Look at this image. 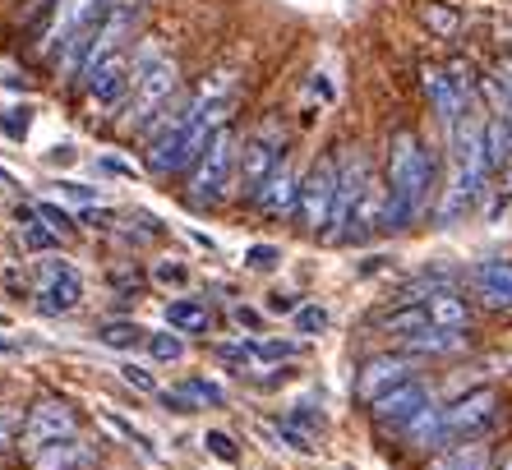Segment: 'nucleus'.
Here are the masks:
<instances>
[{
    "label": "nucleus",
    "mask_w": 512,
    "mask_h": 470,
    "mask_svg": "<svg viewBox=\"0 0 512 470\" xmlns=\"http://www.w3.org/2000/svg\"><path fill=\"white\" fill-rule=\"evenodd\" d=\"M425 24L434 28L439 37H453V33H457V14L443 10V5H429V10H425Z\"/></svg>",
    "instance_id": "32"
},
{
    "label": "nucleus",
    "mask_w": 512,
    "mask_h": 470,
    "mask_svg": "<svg viewBox=\"0 0 512 470\" xmlns=\"http://www.w3.org/2000/svg\"><path fill=\"white\" fill-rule=\"evenodd\" d=\"M134 24H139V10H134V5H125V0H111V10L102 14V24H97L93 42H88V56H84V70H79V74L97 70V65H102L107 56L125 51V42H130Z\"/></svg>",
    "instance_id": "11"
},
{
    "label": "nucleus",
    "mask_w": 512,
    "mask_h": 470,
    "mask_svg": "<svg viewBox=\"0 0 512 470\" xmlns=\"http://www.w3.org/2000/svg\"><path fill=\"white\" fill-rule=\"evenodd\" d=\"M37 212L47 217V226H51V231H56V235H70V231H74V226H70V217H65V212H60V208H51V203H37Z\"/></svg>",
    "instance_id": "35"
},
{
    "label": "nucleus",
    "mask_w": 512,
    "mask_h": 470,
    "mask_svg": "<svg viewBox=\"0 0 512 470\" xmlns=\"http://www.w3.org/2000/svg\"><path fill=\"white\" fill-rule=\"evenodd\" d=\"M231 88H236V74L231 70L213 74L180 116L162 120V134H157L153 148H148V171H157V176H176V171H185V166L199 162V153L208 148V139L227 125Z\"/></svg>",
    "instance_id": "1"
},
{
    "label": "nucleus",
    "mask_w": 512,
    "mask_h": 470,
    "mask_svg": "<svg viewBox=\"0 0 512 470\" xmlns=\"http://www.w3.org/2000/svg\"><path fill=\"white\" fill-rule=\"evenodd\" d=\"M429 470H494V466H489V447L480 438H466V443L439 452V457L429 461Z\"/></svg>",
    "instance_id": "24"
},
{
    "label": "nucleus",
    "mask_w": 512,
    "mask_h": 470,
    "mask_svg": "<svg viewBox=\"0 0 512 470\" xmlns=\"http://www.w3.org/2000/svg\"><path fill=\"white\" fill-rule=\"evenodd\" d=\"M485 139H489V157H494V171L499 166L512 162V125L494 111V116H485Z\"/></svg>",
    "instance_id": "28"
},
{
    "label": "nucleus",
    "mask_w": 512,
    "mask_h": 470,
    "mask_svg": "<svg viewBox=\"0 0 512 470\" xmlns=\"http://www.w3.org/2000/svg\"><path fill=\"white\" fill-rule=\"evenodd\" d=\"M10 434H14V420H10V415H5V411H0V447L10 443Z\"/></svg>",
    "instance_id": "40"
},
{
    "label": "nucleus",
    "mask_w": 512,
    "mask_h": 470,
    "mask_svg": "<svg viewBox=\"0 0 512 470\" xmlns=\"http://www.w3.org/2000/svg\"><path fill=\"white\" fill-rule=\"evenodd\" d=\"M148 351H153V360H162V365H171V360H180L185 355V341H180V332H153L148 337Z\"/></svg>",
    "instance_id": "30"
},
{
    "label": "nucleus",
    "mask_w": 512,
    "mask_h": 470,
    "mask_svg": "<svg viewBox=\"0 0 512 470\" xmlns=\"http://www.w3.org/2000/svg\"><path fill=\"white\" fill-rule=\"evenodd\" d=\"M254 203H259L268 217H296V208H300V180H296V171H291V162H282L273 176L263 180V189L254 194Z\"/></svg>",
    "instance_id": "17"
},
{
    "label": "nucleus",
    "mask_w": 512,
    "mask_h": 470,
    "mask_svg": "<svg viewBox=\"0 0 512 470\" xmlns=\"http://www.w3.org/2000/svg\"><path fill=\"white\" fill-rule=\"evenodd\" d=\"M203 443H208V452H213V457H222V461H236L240 457L236 443H231L222 429H208V434H203Z\"/></svg>",
    "instance_id": "33"
},
{
    "label": "nucleus",
    "mask_w": 512,
    "mask_h": 470,
    "mask_svg": "<svg viewBox=\"0 0 512 470\" xmlns=\"http://www.w3.org/2000/svg\"><path fill=\"white\" fill-rule=\"evenodd\" d=\"M379 328L388 332V337H416L420 328H429V314H425V305L420 300H411V305H402V309H393L388 318H379Z\"/></svg>",
    "instance_id": "26"
},
{
    "label": "nucleus",
    "mask_w": 512,
    "mask_h": 470,
    "mask_svg": "<svg viewBox=\"0 0 512 470\" xmlns=\"http://www.w3.org/2000/svg\"><path fill=\"white\" fill-rule=\"evenodd\" d=\"M323 328H328V309H319V305L296 309V332H305V337H319Z\"/></svg>",
    "instance_id": "31"
},
{
    "label": "nucleus",
    "mask_w": 512,
    "mask_h": 470,
    "mask_svg": "<svg viewBox=\"0 0 512 470\" xmlns=\"http://www.w3.org/2000/svg\"><path fill=\"white\" fill-rule=\"evenodd\" d=\"M240 171V148H236V134L222 125V130L208 139V148L199 153V162H194L190 171V208H213L222 194L231 189V176Z\"/></svg>",
    "instance_id": "6"
},
{
    "label": "nucleus",
    "mask_w": 512,
    "mask_h": 470,
    "mask_svg": "<svg viewBox=\"0 0 512 470\" xmlns=\"http://www.w3.org/2000/svg\"><path fill=\"white\" fill-rule=\"evenodd\" d=\"M273 309L277 314H296V300L291 295H273Z\"/></svg>",
    "instance_id": "39"
},
{
    "label": "nucleus",
    "mask_w": 512,
    "mask_h": 470,
    "mask_svg": "<svg viewBox=\"0 0 512 470\" xmlns=\"http://www.w3.org/2000/svg\"><path fill=\"white\" fill-rule=\"evenodd\" d=\"M471 286H476L480 305L512 314V263L508 259H485L471 268Z\"/></svg>",
    "instance_id": "16"
},
{
    "label": "nucleus",
    "mask_w": 512,
    "mask_h": 470,
    "mask_svg": "<svg viewBox=\"0 0 512 470\" xmlns=\"http://www.w3.org/2000/svg\"><path fill=\"white\" fill-rule=\"evenodd\" d=\"M236 323H240V328H259V314L240 305V309H236Z\"/></svg>",
    "instance_id": "38"
},
{
    "label": "nucleus",
    "mask_w": 512,
    "mask_h": 470,
    "mask_svg": "<svg viewBox=\"0 0 512 470\" xmlns=\"http://www.w3.org/2000/svg\"><path fill=\"white\" fill-rule=\"evenodd\" d=\"M79 434V415L65 406V401H37L33 411L24 420V443L28 447H51V443H65V438Z\"/></svg>",
    "instance_id": "13"
},
{
    "label": "nucleus",
    "mask_w": 512,
    "mask_h": 470,
    "mask_svg": "<svg viewBox=\"0 0 512 470\" xmlns=\"http://www.w3.org/2000/svg\"><path fill=\"white\" fill-rule=\"evenodd\" d=\"M429 189H434V157L425 153V143L411 130H397L388 143V208H383V226L402 231L425 212Z\"/></svg>",
    "instance_id": "2"
},
{
    "label": "nucleus",
    "mask_w": 512,
    "mask_h": 470,
    "mask_svg": "<svg viewBox=\"0 0 512 470\" xmlns=\"http://www.w3.org/2000/svg\"><path fill=\"white\" fill-rule=\"evenodd\" d=\"M97 341L102 346H116V351H130L143 341V328L139 323H107V328H97Z\"/></svg>",
    "instance_id": "29"
},
{
    "label": "nucleus",
    "mask_w": 512,
    "mask_h": 470,
    "mask_svg": "<svg viewBox=\"0 0 512 470\" xmlns=\"http://www.w3.org/2000/svg\"><path fill=\"white\" fill-rule=\"evenodd\" d=\"M93 461H97V452L88 443H79V434L37 452V470H88Z\"/></svg>",
    "instance_id": "21"
},
{
    "label": "nucleus",
    "mask_w": 512,
    "mask_h": 470,
    "mask_svg": "<svg viewBox=\"0 0 512 470\" xmlns=\"http://www.w3.org/2000/svg\"><path fill=\"white\" fill-rule=\"evenodd\" d=\"M125 383H130V388H139V392H162L153 383V374H143V369H134V365H125Z\"/></svg>",
    "instance_id": "36"
},
{
    "label": "nucleus",
    "mask_w": 512,
    "mask_h": 470,
    "mask_svg": "<svg viewBox=\"0 0 512 470\" xmlns=\"http://www.w3.org/2000/svg\"><path fill=\"white\" fill-rule=\"evenodd\" d=\"M176 88H180V70L171 56L139 60V65H134V88H130V97H125L120 125H125V130H143V125L162 120V111H167L171 97H176Z\"/></svg>",
    "instance_id": "5"
},
{
    "label": "nucleus",
    "mask_w": 512,
    "mask_h": 470,
    "mask_svg": "<svg viewBox=\"0 0 512 470\" xmlns=\"http://www.w3.org/2000/svg\"><path fill=\"white\" fill-rule=\"evenodd\" d=\"M162 277H167V282H185V268H176V263H171V268H162Z\"/></svg>",
    "instance_id": "41"
},
{
    "label": "nucleus",
    "mask_w": 512,
    "mask_h": 470,
    "mask_svg": "<svg viewBox=\"0 0 512 470\" xmlns=\"http://www.w3.org/2000/svg\"><path fill=\"white\" fill-rule=\"evenodd\" d=\"M291 355H296L291 341H236V346H222V360H231V365H282Z\"/></svg>",
    "instance_id": "20"
},
{
    "label": "nucleus",
    "mask_w": 512,
    "mask_h": 470,
    "mask_svg": "<svg viewBox=\"0 0 512 470\" xmlns=\"http://www.w3.org/2000/svg\"><path fill=\"white\" fill-rule=\"evenodd\" d=\"M383 208H388V189L379 194L370 176V157L365 153H351L342 157V176H337V208H333V226L323 240H360V235H370L374 226H383Z\"/></svg>",
    "instance_id": "3"
},
{
    "label": "nucleus",
    "mask_w": 512,
    "mask_h": 470,
    "mask_svg": "<svg viewBox=\"0 0 512 470\" xmlns=\"http://www.w3.org/2000/svg\"><path fill=\"white\" fill-rule=\"evenodd\" d=\"M107 10H111V0H56V10H51V19H47V33H42V51H47L65 74L84 70L88 42H93V33Z\"/></svg>",
    "instance_id": "4"
},
{
    "label": "nucleus",
    "mask_w": 512,
    "mask_h": 470,
    "mask_svg": "<svg viewBox=\"0 0 512 470\" xmlns=\"http://www.w3.org/2000/svg\"><path fill=\"white\" fill-rule=\"evenodd\" d=\"M406 447H443L448 443V424H443V411L439 406H429V411H420L416 420L402 429Z\"/></svg>",
    "instance_id": "25"
},
{
    "label": "nucleus",
    "mask_w": 512,
    "mask_h": 470,
    "mask_svg": "<svg viewBox=\"0 0 512 470\" xmlns=\"http://www.w3.org/2000/svg\"><path fill=\"white\" fill-rule=\"evenodd\" d=\"M499 470H512V457H508V461H503V466H499Z\"/></svg>",
    "instance_id": "42"
},
{
    "label": "nucleus",
    "mask_w": 512,
    "mask_h": 470,
    "mask_svg": "<svg viewBox=\"0 0 512 470\" xmlns=\"http://www.w3.org/2000/svg\"><path fill=\"white\" fill-rule=\"evenodd\" d=\"M88 93L97 97V102H120V97L134 88V74H130V56L125 51H116V56H107L97 70L84 74Z\"/></svg>",
    "instance_id": "18"
},
{
    "label": "nucleus",
    "mask_w": 512,
    "mask_h": 470,
    "mask_svg": "<svg viewBox=\"0 0 512 470\" xmlns=\"http://www.w3.org/2000/svg\"><path fill=\"white\" fill-rule=\"evenodd\" d=\"M167 323L176 332H208L213 314H208V305H199V300H171V305H167Z\"/></svg>",
    "instance_id": "27"
},
{
    "label": "nucleus",
    "mask_w": 512,
    "mask_h": 470,
    "mask_svg": "<svg viewBox=\"0 0 512 470\" xmlns=\"http://www.w3.org/2000/svg\"><path fill=\"white\" fill-rule=\"evenodd\" d=\"M462 346H466V328H439V323H429L416 337H406L411 355H448V351H462Z\"/></svg>",
    "instance_id": "23"
},
{
    "label": "nucleus",
    "mask_w": 512,
    "mask_h": 470,
    "mask_svg": "<svg viewBox=\"0 0 512 470\" xmlns=\"http://www.w3.org/2000/svg\"><path fill=\"white\" fill-rule=\"evenodd\" d=\"M277 259H282V254H277L273 245H254L250 254H245V263H250L254 272H268V268H277Z\"/></svg>",
    "instance_id": "34"
},
{
    "label": "nucleus",
    "mask_w": 512,
    "mask_h": 470,
    "mask_svg": "<svg viewBox=\"0 0 512 470\" xmlns=\"http://www.w3.org/2000/svg\"><path fill=\"white\" fill-rule=\"evenodd\" d=\"M79 300H84V282H79V272L70 263L47 259L37 268V305L47 314H70Z\"/></svg>",
    "instance_id": "12"
},
{
    "label": "nucleus",
    "mask_w": 512,
    "mask_h": 470,
    "mask_svg": "<svg viewBox=\"0 0 512 470\" xmlns=\"http://www.w3.org/2000/svg\"><path fill=\"white\" fill-rule=\"evenodd\" d=\"M434 406V392H429V383H420V378H406L402 388L383 392L379 401H370V415L383 424V429H397L402 434L406 424L416 420L420 411H429Z\"/></svg>",
    "instance_id": "10"
},
{
    "label": "nucleus",
    "mask_w": 512,
    "mask_h": 470,
    "mask_svg": "<svg viewBox=\"0 0 512 470\" xmlns=\"http://www.w3.org/2000/svg\"><path fill=\"white\" fill-rule=\"evenodd\" d=\"M406 378H416V355H374L370 365L356 374V397L370 406L383 392L402 388Z\"/></svg>",
    "instance_id": "14"
},
{
    "label": "nucleus",
    "mask_w": 512,
    "mask_h": 470,
    "mask_svg": "<svg viewBox=\"0 0 512 470\" xmlns=\"http://www.w3.org/2000/svg\"><path fill=\"white\" fill-rule=\"evenodd\" d=\"M494 79H499V88L512 97V60H503V65H499V74H494Z\"/></svg>",
    "instance_id": "37"
},
{
    "label": "nucleus",
    "mask_w": 512,
    "mask_h": 470,
    "mask_svg": "<svg viewBox=\"0 0 512 470\" xmlns=\"http://www.w3.org/2000/svg\"><path fill=\"white\" fill-rule=\"evenodd\" d=\"M425 93H429L434 116H439L443 125H457V120H462V111L471 106V93L457 83L453 70H434V65H429V70H425Z\"/></svg>",
    "instance_id": "15"
},
{
    "label": "nucleus",
    "mask_w": 512,
    "mask_h": 470,
    "mask_svg": "<svg viewBox=\"0 0 512 470\" xmlns=\"http://www.w3.org/2000/svg\"><path fill=\"white\" fill-rule=\"evenodd\" d=\"M499 392L494 388H476L457 397L448 411H443V424H448V443H466V438H485L494 424H499Z\"/></svg>",
    "instance_id": "9"
},
{
    "label": "nucleus",
    "mask_w": 512,
    "mask_h": 470,
    "mask_svg": "<svg viewBox=\"0 0 512 470\" xmlns=\"http://www.w3.org/2000/svg\"><path fill=\"white\" fill-rule=\"evenodd\" d=\"M337 176H342V162L337 157H319L310 166V176L300 180V226L310 235H328L333 226V208H337Z\"/></svg>",
    "instance_id": "7"
},
{
    "label": "nucleus",
    "mask_w": 512,
    "mask_h": 470,
    "mask_svg": "<svg viewBox=\"0 0 512 470\" xmlns=\"http://www.w3.org/2000/svg\"><path fill=\"white\" fill-rule=\"evenodd\" d=\"M420 305H425L429 323H439V328H466L471 323V305L453 286H429V295H420Z\"/></svg>",
    "instance_id": "19"
},
{
    "label": "nucleus",
    "mask_w": 512,
    "mask_h": 470,
    "mask_svg": "<svg viewBox=\"0 0 512 470\" xmlns=\"http://www.w3.org/2000/svg\"><path fill=\"white\" fill-rule=\"evenodd\" d=\"M157 397L167 401L171 411H199V406H222L227 392L217 388V383H208V378H190V383H180L171 392H157Z\"/></svg>",
    "instance_id": "22"
},
{
    "label": "nucleus",
    "mask_w": 512,
    "mask_h": 470,
    "mask_svg": "<svg viewBox=\"0 0 512 470\" xmlns=\"http://www.w3.org/2000/svg\"><path fill=\"white\" fill-rule=\"evenodd\" d=\"M282 148H286V134H282V125H277V120L259 125V130H254V139L240 148V171H236V176H240V189H245L250 199L263 189V180H268L277 166L286 162Z\"/></svg>",
    "instance_id": "8"
}]
</instances>
